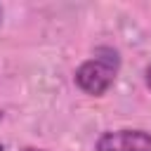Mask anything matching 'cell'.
Listing matches in <instances>:
<instances>
[{"label": "cell", "mask_w": 151, "mask_h": 151, "mask_svg": "<svg viewBox=\"0 0 151 151\" xmlns=\"http://www.w3.org/2000/svg\"><path fill=\"white\" fill-rule=\"evenodd\" d=\"M118 71H120V52L111 45H101L92 52L90 59H85L76 68L73 80L85 94L101 97L116 83Z\"/></svg>", "instance_id": "cell-1"}, {"label": "cell", "mask_w": 151, "mask_h": 151, "mask_svg": "<svg viewBox=\"0 0 151 151\" xmlns=\"http://www.w3.org/2000/svg\"><path fill=\"white\" fill-rule=\"evenodd\" d=\"M94 151H151V132L139 127L106 130L97 137Z\"/></svg>", "instance_id": "cell-2"}, {"label": "cell", "mask_w": 151, "mask_h": 151, "mask_svg": "<svg viewBox=\"0 0 151 151\" xmlns=\"http://www.w3.org/2000/svg\"><path fill=\"white\" fill-rule=\"evenodd\" d=\"M144 83H146V87L151 90V66H146V71H144Z\"/></svg>", "instance_id": "cell-3"}, {"label": "cell", "mask_w": 151, "mask_h": 151, "mask_svg": "<svg viewBox=\"0 0 151 151\" xmlns=\"http://www.w3.org/2000/svg\"><path fill=\"white\" fill-rule=\"evenodd\" d=\"M21 151H47V149H38V146H24Z\"/></svg>", "instance_id": "cell-4"}, {"label": "cell", "mask_w": 151, "mask_h": 151, "mask_svg": "<svg viewBox=\"0 0 151 151\" xmlns=\"http://www.w3.org/2000/svg\"><path fill=\"white\" fill-rule=\"evenodd\" d=\"M0 151H5V144H2V142H0Z\"/></svg>", "instance_id": "cell-5"}, {"label": "cell", "mask_w": 151, "mask_h": 151, "mask_svg": "<svg viewBox=\"0 0 151 151\" xmlns=\"http://www.w3.org/2000/svg\"><path fill=\"white\" fill-rule=\"evenodd\" d=\"M0 24H2V7H0Z\"/></svg>", "instance_id": "cell-6"}, {"label": "cell", "mask_w": 151, "mask_h": 151, "mask_svg": "<svg viewBox=\"0 0 151 151\" xmlns=\"http://www.w3.org/2000/svg\"><path fill=\"white\" fill-rule=\"evenodd\" d=\"M2 116H5V113H2V109H0V120H2Z\"/></svg>", "instance_id": "cell-7"}]
</instances>
